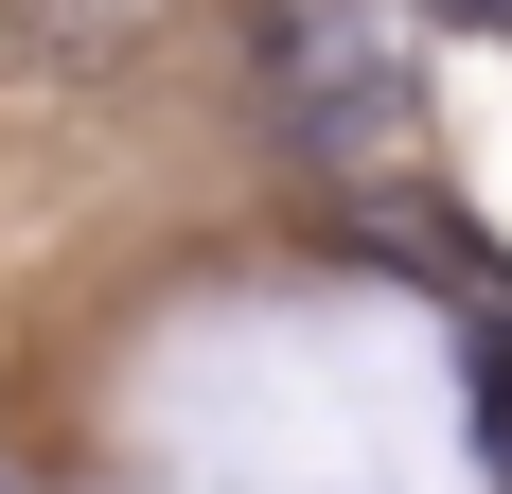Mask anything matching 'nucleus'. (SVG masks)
Here are the masks:
<instances>
[{
    "instance_id": "nucleus-1",
    "label": "nucleus",
    "mask_w": 512,
    "mask_h": 494,
    "mask_svg": "<svg viewBox=\"0 0 512 494\" xmlns=\"http://www.w3.org/2000/svg\"><path fill=\"white\" fill-rule=\"evenodd\" d=\"M248 71H265V142L318 159V177L407 124V53L371 36L354 0H265V18H248Z\"/></svg>"
},
{
    "instance_id": "nucleus-2",
    "label": "nucleus",
    "mask_w": 512,
    "mask_h": 494,
    "mask_svg": "<svg viewBox=\"0 0 512 494\" xmlns=\"http://www.w3.org/2000/svg\"><path fill=\"white\" fill-rule=\"evenodd\" d=\"M477 442L512 459V318H477Z\"/></svg>"
}]
</instances>
